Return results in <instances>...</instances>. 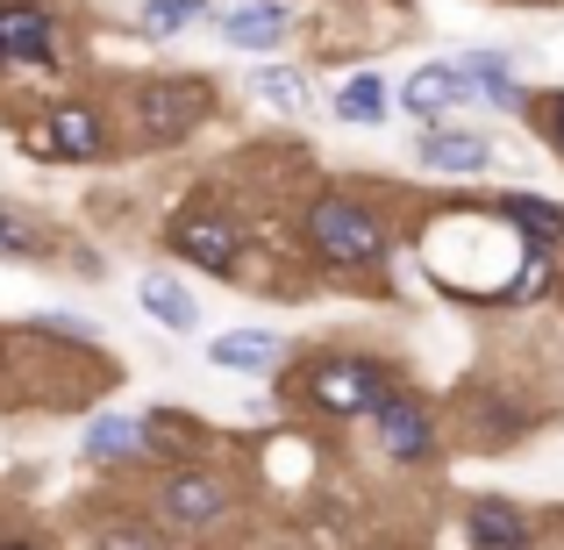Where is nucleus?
Instances as JSON below:
<instances>
[{
	"label": "nucleus",
	"instance_id": "nucleus-27",
	"mask_svg": "<svg viewBox=\"0 0 564 550\" xmlns=\"http://www.w3.org/2000/svg\"><path fill=\"white\" fill-rule=\"evenodd\" d=\"M0 550H57L43 529H0Z\"/></svg>",
	"mask_w": 564,
	"mask_h": 550
},
{
	"label": "nucleus",
	"instance_id": "nucleus-28",
	"mask_svg": "<svg viewBox=\"0 0 564 550\" xmlns=\"http://www.w3.org/2000/svg\"><path fill=\"white\" fill-rule=\"evenodd\" d=\"M8 365H14V330L0 322V379H8Z\"/></svg>",
	"mask_w": 564,
	"mask_h": 550
},
{
	"label": "nucleus",
	"instance_id": "nucleus-13",
	"mask_svg": "<svg viewBox=\"0 0 564 550\" xmlns=\"http://www.w3.org/2000/svg\"><path fill=\"white\" fill-rule=\"evenodd\" d=\"M414 165L429 172V180H486V172L500 165L494 137L486 129H465V122H436L414 137Z\"/></svg>",
	"mask_w": 564,
	"mask_h": 550
},
{
	"label": "nucleus",
	"instance_id": "nucleus-20",
	"mask_svg": "<svg viewBox=\"0 0 564 550\" xmlns=\"http://www.w3.org/2000/svg\"><path fill=\"white\" fill-rule=\"evenodd\" d=\"M329 122H344V129H386L393 122V86H386V72H350L344 86L329 94Z\"/></svg>",
	"mask_w": 564,
	"mask_h": 550
},
{
	"label": "nucleus",
	"instance_id": "nucleus-4",
	"mask_svg": "<svg viewBox=\"0 0 564 550\" xmlns=\"http://www.w3.org/2000/svg\"><path fill=\"white\" fill-rule=\"evenodd\" d=\"M221 115V86L207 72H137L115 86V122H122V158L180 151Z\"/></svg>",
	"mask_w": 564,
	"mask_h": 550
},
{
	"label": "nucleus",
	"instance_id": "nucleus-24",
	"mask_svg": "<svg viewBox=\"0 0 564 550\" xmlns=\"http://www.w3.org/2000/svg\"><path fill=\"white\" fill-rule=\"evenodd\" d=\"M215 22V0H137V29L151 43H172L186 29H207Z\"/></svg>",
	"mask_w": 564,
	"mask_h": 550
},
{
	"label": "nucleus",
	"instance_id": "nucleus-1",
	"mask_svg": "<svg viewBox=\"0 0 564 550\" xmlns=\"http://www.w3.org/2000/svg\"><path fill=\"white\" fill-rule=\"evenodd\" d=\"M414 258H422L429 287L451 293L465 308H536L557 287V258H536L494 201H436L408 229Z\"/></svg>",
	"mask_w": 564,
	"mask_h": 550
},
{
	"label": "nucleus",
	"instance_id": "nucleus-14",
	"mask_svg": "<svg viewBox=\"0 0 564 550\" xmlns=\"http://www.w3.org/2000/svg\"><path fill=\"white\" fill-rule=\"evenodd\" d=\"M465 543L471 550H536L543 529L529 522L522 500H508V494H471L465 500Z\"/></svg>",
	"mask_w": 564,
	"mask_h": 550
},
{
	"label": "nucleus",
	"instance_id": "nucleus-21",
	"mask_svg": "<svg viewBox=\"0 0 564 550\" xmlns=\"http://www.w3.org/2000/svg\"><path fill=\"white\" fill-rule=\"evenodd\" d=\"M137 308L158 322V330H172V336H200V301H193L172 272H143L137 279Z\"/></svg>",
	"mask_w": 564,
	"mask_h": 550
},
{
	"label": "nucleus",
	"instance_id": "nucleus-11",
	"mask_svg": "<svg viewBox=\"0 0 564 550\" xmlns=\"http://www.w3.org/2000/svg\"><path fill=\"white\" fill-rule=\"evenodd\" d=\"M479 108V94H471V79L457 72V57H429V65H414L408 79L393 86V115H414L422 129L451 122V115Z\"/></svg>",
	"mask_w": 564,
	"mask_h": 550
},
{
	"label": "nucleus",
	"instance_id": "nucleus-7",
	"mask_svg": "<svg viewBox=\"0 0 564 550\" xmlns=\"http://www.w3.org/2000/svg\"><path fill=\"white\" fill-rule=\"evenodd\" d=\"M158 244H165L172 265H186V272H200V279H243V265H250V222L236 215V207L193 201V207H172V215H165Z\"/></svg>",
	"mask_w": 564,
	"mask_h": 550
},
{
	"label": "nucleus",
	"instance_id": "nucleus-12",
	"mask_svg": "<svg viewBox=\"0 0 564 550\" xmlns=\"http://www.w3.org/2000/svg\"><path fill=\"white\" fill-rule=\"evenodd\" d=\"M137 422H143V451H151V465H200V457H221L215 422L193 414V408H180V400H151Z\"/></svg>",
	"mask_w": 564,
	"mask_h": 550
},
{
	"label": "nucleus",
	"instance_id": "nucleus-23",
	"mask_svg": "<svg viewBox=\"0 0 564 550\" xmlns=\"http://www.w3.org/2000/svg\"><path fill=\"white\" fill-rule=\"evenodd\" d=\"M0 258H14V265H43V258H57V229L36 215V207L0 201Z\"/></svg>",
	"mask_w": 564,
	"mask_h": 550
},
{
	"label": "nucleus",
	"instance_id": "nucleus-10",
	"mask_svg": "<svg viewBox=\"0 0 564 550\" xmlns=\"http://www.w3.org/2000/svg\"><path fill=\"white\" fill-rule=\"evenodd\" d=\"M543 429V408H529L514 386H471L465 408H457V436H465V451H522L529 436Z\"/></svg>",
	"mask_w": 564,
	"mask_h": 550
},
{
	"label": "nucleus",
	"instance_id": "nucleus-16",
	"mask_svg": "<svg viewBox=\"0 0 564 550\" xmlns=\"http://www.w3.org/2000/svg\"><path fill=\"white\" fill-rule=\"evenodd\" d=\"M79 457L100 465V472H143V465H151V451H143V422H137V414H115V408L86 414Z\"/></svg>",
	"mask_w": 564,
	"mask_h": 550
},
{
	"label": "nucleus",
	"instance_id": "nucleus-18",
	"mask_svg": "<svg viewBox=\"0 0 564 550\" xmlns=\"http://www.w3.org/2000/svg\"><path fill=\"white\" fill-rule=\"evenodd\" d=\"M293 358V336L279 330H229L207 336V365L215 371H243V379H279V365Z\"/></svg>",
	"mask_w": 564,
	"mask_h": 550
},
{
	"label": "nucleus",
	"instance_id": "nucleus-17",
	"mask_svg": "<svg viewBox=\"0 0 564 550\" xmlns=\"http://www.w3.org/2000/svg\"><path fill=\"white\" fill-rule=\"evenodd\" d=\"M457 72L471 79L479 108H494V115H514V122H522V108H529V86H522V72H514V57H508V51H486V43H471V51H457Z\"/></svg>",
	"mask_w": 564,
	"mask_h": 550
},
{
	"label": "nucleus",
	"instance_id": "nucleus-3",
	"mask_svg": "<svg viewBox=\"0 0 564 550\" xmlns=\"http://www.w3.org/2000/svg\"><path fill=\"white\" fill-rule=\"evenodd\" d=\"M393 386H400V365L386 351H365V344H307L279 365V393L329 429L372 422V408Z\"/></svg>",
	"mask_w": 564,
	"mask_h": 550
},
{
	"label": "nucleus",
	"instance_id": "nucleus-2",
	"mask_svg": "<svg viewBox=\"0 0 564 550\" xmlns=\"http://www.w3.org/2000/svg\"><path fill=\"white\" fill-rule=\"evenodd\" d=\"M293 244H301V265L322 279L329 272L336 279H372L400 258L408 222H400L393 193L358 186V180H329L293 207Z\"/></svg>",
	"mask_w": 564,
	"mask_h": 550
},
{
	"label": "nucleus",
	"instance_id": "nucleus-8",
	"mask_svg": "<svg viewBox=\"0 0 564 550\" xmlns=\"http://www.w3.org/2000/svg\"><path fill=\"white\" fill-rule=\"evenodd\" d=\"M372 443H379V457L393 472H436L443 465V414H436V400L422 393V386H408L400 379L393 393L372 408Z\"/></svg>",
	"mask_w": 564,
	"mask_h": 550
},
{
	"label": "nucleus",
	"instance_id": "nucleus-25",
	"mask_svg": "<svg viewBox=\"0 0 564 550\" xmlns=\"http://www.w3.org/2000/svg\"><path fill=\"white\" fill-rule=\"evenodd\" d=\"M86 550H172V543H165V529H158L151 515H108V522H94Z\"/></svg>",
	"mask_w": 564,
	"mask_h": 550
},
{
	"label": "nucleus",
	"instance_id": "nucleus-26",
	"mask_svg": "<svg viewBox=\"0 0 564 550\" xmlns=\"http://www.w3.org/2000/svg\"><path fill=\"white\" fill-rule=\"evenodd\" d=\"M529 137L543 143V151L564 165V86H529V108H522Z\"/></svg>",
	"mask_w": 564,
	"mask_h": 550
},
{
	"label": "nucleus",
	"instance_id": "nucleus-9",
	"mask_svg": "<svg viewBox=\"0 0 564 550\" xmlns=\"http://www.w3.org/2000/svg\"><path fill=\"white\" fill-rule=\"evenodd\" d=\"M0 51H8V72H57L72 65V36L57 0H0Z\"/></svg>",
	"mask_w": 564,
	"mask_h": 550
},
{
	"label": "nucleus",
	"instance_id": "nucleus-19",
	"mask_svg": "<svg viewBox=\"0 0 564 550\" xmlns=\"http://www.w3.org/2000/svg\"><path fill=\"white\" fill-rule=\"evenodd\" d=\"M207 29H221L236 51H279L286 29H293V0H243V8H215V22H207Z\"/></svg>",
	"mask_w": 564,
	"mask_h": 550
},
{
	"label": "nucleus",
	"instance_id": "nucleus-22",
	"mask_svg": "<svg viewBox=\"0 0 564 550\" xmlns=\"http://www.w3.org/2000/svg\"><path fill=\"white\" fill-rule=\"evenodd\" d=\"M250 100H258V108H272V115H307L315 108V79H307L301 65H272V57H264V65H250Z\"/></svg>",
	"mask_w": 564,
	"mask_h": 550
},
{
	"label": "nucleus",
	"instance_id": "nucleus-29",
	"mask_svg": "<svg viewBox=\"0 0 564 550\" xmlns=\"http://www.w3.org/2000/svg\"><path fill=\"white\" fill-rule=\"evenodd\" d=\"M0 79H8V51H0Z\"/></svg>",
	"mask_w": 564,
	"mask_h": 550
},
{
	"label": "nucleus",
	"instance_id": "nucleus-6",
	"mask_svg": "<svg viewBox=\"0 0 564 550\" xmlns=\"http://www.w3.org/2000/svg\"><path fill=\"white\" fill-rule=\"evenodd\" d=\"M14 137H22V151L36 158V165L94 172V165H115V158H122V122H115V100H100V94L43 100Z\"/></svg>",
	"mask_w": 564,
	"mask_h": 550
},
{
	"label": "nucleus",
	"instance_id": "nucleus-5",
	"mask_svg": "<svg viewBox=\"0 0 564 550\" xmlns=\"http://www.w3.org/2000/svg\"><path fill=\"white\" fill-rule=\"evenodd\" d=\"M243 508V479H236L221 457H200V465H151L143 479V515H151L165 537H221Z\"/></svg>",
	"mask_w": 564,
	"mask_h": 550
},
{
	"label": "nucleus",
	"instance_id": "nucleus-15",
	"mask_svg": "<svg viewBox=\"0 0 564 550\" xmlns=\"http://www.w3.org/2000/svg\"><path fill=\"white\" fill-rule=\"evenodd\" d=\"M486 201H494V215L508 222V229L522 236L536 258H557V250H564V201H551V193H529V186L486 193Z\"/></svg>",
	"mask_w": 564,
	"mask_h": 550
}]
</instances>
